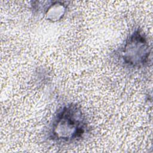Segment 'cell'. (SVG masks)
<instances>
[{
	"label": "cell",
	"instance_id": "obj_3",
	"mask_svg": "<svg viewBox=\"0 0 153 153\" xmlns=\"http://www.w3.org/2000/svg\"><path fill=\"white\" fill-rule=\"evenodd\" d=\"M67 6L62 2L51 1V4L47 5L45 8V16L46 19L51 22H56L63 18Z\"/></svg>",
	"mask_w": 153,
	"mask_h": 153
},
{
	"label": "cell",
	"instance_id": "obj_1",
	"mask_svg": "<svg viewBox=\"0 0 153 153\" xmlns=\"http://www.w3.org/2000/svg\"><path fill=\"white\" fill-rule=\"evenodd\" d=\"M88 128L81 108L74 103L61 107L54 115L49 127L48 137L59 143H70L82 138Z\"/></svg>",
	"mask_w": 153,
	"mask_h": 153
},
{
	"label": "cell",
	"instance_id": "obj_2",
	"mask_svg": "<svg viewBox=\"0 0 153 153\" xmlns=\"http://www.w3.org/2000/svg\"><path fill=\"white\" fill-rule=\"evenodd\" d=\"M120 59L126 67L139 69L148 61L150 47L148 39L139 29L133 32L126 39L120 51Z\"/></svg>",
	"mask_w": 153,
	"mask_h": 153
}]
</instances>
